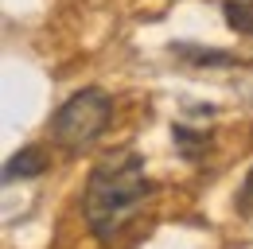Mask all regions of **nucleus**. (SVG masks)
<instances>
[{"mask_svg":"<svg viewBox=\"0 0 253 249\" xmlns=\"http://www.w3.org/2000/svg\"><path fill=\"white\" fill-rule=\"evenodd\" d=\"M152 179L144 175V164L140 156L132 152H117L105 156L90 167V179H86V191H82V214H86V226L97 242H113L125 222L136 210L144 199H152Z\"/></svg>","mask_w":253,"mask_h":249,"instance_id":"obj_1","label":"nucleus"},{"mask_svg":"<svg viewBox=\"0 0 253 249\" xmlns=\"http://www.w3.org/2000/svg\"><path fill=\"white\" fill-rule=\"evenodd\" d=\"M109 121H113V97L105 90H97V86H86V90L70 93L55 109L51 140L63 152H82V148H90L97 136L109 128Z\"/></svg>","mask_w":253,"mask_h":249,"instance_id":"obj_2","label":"nucleus"},{"mask_svg":"<svg viewBox=\"0 0 253 249\" xmlns=\"http://www.w3.org/2000/svg\"><path fill=\"white\" fill-rule=\"evenodd\" d=\"M47 171V152L39 144H28L4 164V183H16V179H35Z\"/></svg>","mask_w":253,"mask_h":249,"instance_id":"obj_3","label":"nucleus"},{"mask_svg":"<svg viewBox=\"0 0 253 249\" xmlns=\"http://www.w3.org/2000/svg\"><path fill=\"white\" fill-rule=\"evenodd\" d=\"M222 16L238 35H253V0H226Z\"/></svg>","mask_w":253,"mask_h":249,"instance_id":"obj_4","label":"nucleus"},{"mask_svg":"<svg viewBox=\"0 0 253 249\" xmlns=\"http://www.w3.org/2000/svg\"><path fill=\"white\" fill-rule=\"evenodd\" d=\"M179 59H187L191 66H230L234 55L230 51H203V47H187V43H179V47H171Z\"/></svg>","mask_w":253,"mask_h":249,"instance_id":"obj_5","label":"nucleus"},{"mask_svg":"<svg viewBox=\"0 0 253 249\" xmlns=\"http://www.w3.org/2000/svg\"><path fill=\"white\" fill-rule=\"evenodd\" d=\"M171 136H175L179 152L187 156V160H199V148H207V144H211V136H207V132H191L187 124H175V128H171Z\"/></svg>","mask_w":253,"mask_h":249,"instance_id":"obj_6","label":"nucleus"},{"mask_svg":"<svg viewBox=\"0 0 253 249\" xmlns=\"http://www.w3.org/2000/svg\"><path fill=\"white\" fill-rule=\"evenodd\" d=\"M238 210L253 214V167H250V175H246V183H242V191H238Z\"/></svg>","mask_w":253,"mask_h":249,"instance_id":"obj_7","label":"nucleus"}]
</instances>
